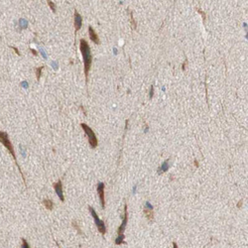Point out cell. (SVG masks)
<instances>
[{
  "label": "cell",
  "mask_w": 248,
  "mask_h": 248,
  "mask_svg": "<svg viewBox=\"0 0 248 248\" xmlns=\"http://www.w3.org/2000/svg\"><path fill=\"white\" fill-rule=\"evenodd\" d=\"M79 50L80 53L84 58V75H86V86H88V73L90 70L91 63H92V55L90 52V47L88 42L84 39H82L79 41Z\"/></svg>",
  "instance_id": "cell-1"
},
{
  "label": "cell",
  "mask_w": 248,
  "mask_h": 248,
  "mask_svg": "<svg viewBox=\"0 0 248 248\" xmlns=\"http://www.w3.org/2000/svg\"><path fill=\"white\" fill-rule=\"evenodd\" d=\"M0 143H1L2 145H4V147H5L6 149L8 150L9 153L11 154V156L13 157V159H14L15 163H16V166L18 168V171H19L20 175H21L22 177V180H23L24 182V185L27 187L26 185V180H25V177H24V174L22 173V170H21V167L19 166V164L17 163V157H16V154H15V151H14V147H13L12 143H11L10 139H9V136L8 134L6 132H4V131H0Z\"/></svg>",
  "instance_id": "cell-2"
},
{
  "label": "cell",
  "mask_w": 248,
  "mask_h": 248,
  "mask_svg": "<svg viewBox=\"0 0 248 248\" xmlns=\"http://www.w3.org/2000/svg\"><path fill=\"white\" fill-rule=\"evenodd\" d=\"M127 222H128V211H127V205L125 204L124 205L123 219H122L121 224H120V226L118 227V229H117V237H116V239H115L116 245H120V244H122V243H125L124 231H125V228H126Z\"/></svg>",
  "instance_id": "cell-3"
},
{
  "label": "cell",
  "mask_w": 248,
  "mask_h": 248,
  "mask_svg": "<svg viewBox=\"0 0 248 248\" xmlns=\"http://www.w3.org/2000/svg\"><path fill=\"white\" fill-rule=\"evenodd\" d=\"M80 126L84 129V133L86 134V137H88V141L90 145L91 148H96L97 147V138L95 136L94 132L92 131V129L86 123H80Z\"/></svg>",
  "instance_id": "cell-4"
},
{
  "label": "cell",
  "mask_w": 248,
  "mask_h": 248,
  "mask_svg": "<svg viewBox=\"0 0 248 248\" xmlns=\"http://www.w3.org/2000/svg\"><path fill=\"white\" fill-rule=\"evenodd\" d=\"M88 209H89V213H90L91 216L93 217V220H94L95 225H96L98 231H99L102 235H104V234L106 233V227H105V224H104V222L101 219H99L96 211H95V209H93L92 207H88Z\"/></svg>",
  "instance_id": "cell-5"
},
{
  "label": "cell",
  "mask_w": 248,
  "mask_h": 248,
  "mask_svg": "<svg viewBox=\"0 0 248 248\" xmlns=\"http://www.w3.org/2000/svg\"><path fill=\"white\" fill-rule=\"evenodd\" d=\"M104 188H105V185H104L103 183H98V184H97L96 191H97L98 196H99L100 205H101L102 209H105V196H104Z\"/></svg>",
  "instance_id": "cell-6"
},
{
  "label": "cell",
  "mask_w": 248,
  "mask_h": 248,
  "mask_svg": "<svg viewBox=\"0 0 248 248\" xmlns=\"http://www.w3.org/2000/svg\"><path fill=\"white\" fill-rule=\"evenodd\" d=\"M143 213H144L146 218L148 219V222H153L154 220V211H153V205H152L149 202H146L145 204V207L143 209Z\"/></svg>",
  "instance_id": "cell-7"
},
{
  "label": "cell",
  "mask_w": 248,
  "mask_h": 248,
  "mask_svg": "<svg viewBox=\"0 0 248 248\" xmlns=\"http://www.w3.org/2000/svg\"><path fill=\"white\" fill-rule=\"evenodd\" d=\"M53 187H54V190H55L56 194H57V196H59L60 200L64 202H65V196H64V193H63V184H62V181L59 180L57 183H55V184L53 185Z\"/></svg>",
  "instance_id": "cell-8"
},
{
  "label": "cell",
  "mask_w": 248,
  "mask_h": 248,
  "mask_svg": "<svg viewBox=\"0 0 248 248\" xmlns=\"http://www.w3.org/2000/svg\"><path fill=\"white\" fill-rule=\"evenodd\" d=\"M82 15H80L77 10H75V34H77V31L82 28Z\"/></svg>",
  "instance_id": "cell-9"
},
{
  "label": "cell",
  "mask_w": 248,
  "mask_h": 248,
  "mask_svg": "<svg viewBox=\"0 0 248 248\" xmlns=\"http://www.w3.org/2000/svg\"><path fill=\"white\" fill-rule=\"evenodd\" d=\"M88 35H89V38H90V40L93 42V43L96 44V45H99V44H100L99 38H98L96 32H95V31L93 30V28H92L91 26L88 27Z\"/></svg>",
  "instance_id": "cell-10"
},
{
  "label": "cell",
  "mask_w": 248,
  "mask_h": 248,
  "mask_svg": "<svg viewBox=\"0 0 248 248\" xmlns=\"http://www.w3.org/2000/svg\"><path fill=\"white\" fill-rule=\"evenodd\" d=\"M169 161H170V160H166V161H165V162L162 164V166H161L160 168H159V170H158V174H159V175H162L163 173H165V172L168 171V169H169V167H170Z\"/></svg>",
  "instance_id": "cell-11"
},
{
  "label": "cell",
  "mask_w": 248,
  "mask_h": 248,
  "mask_svg": "<svg viewBox=\"0 0 248 248\" xmlns=\"http://www.w3.org/2000/svg\"><path fill=\"white\" fill-rule=\"evenodd\" d=\"M43 205H44V207H46L47 209H49V211H52L53 207H54L53 200H49V198H45V200H43Z\"/></svg>",
  "instance_id": "cell-12"
},
{
  "label": "cell",
  "mask_w": 248,
  "mask_h": 248,
  "mask_svg": "<svg viewBox=\"0 0 248 248\" xmlns=\"http://www.w3.org/2000/svg\"><path fill=\"white\" fill-rule=\"evenodd\" d=\"M44 69V66H41L39 68H36L35 69V73H36V79L37 80H40V77H41V75H42V71Z\"/></svg>",
  "instance_id": "cell-13"
},
{
  "label": "cell",
  "mask_w": 248,
  "mask_h": 248,
  "mask_svg": "<svg viewBox=\"0 0 248 248\" xmlns=\"http://www.w3.org/2000/svg\"><path fill=\"white\" fill-rule=\"evenodd\" d=\"M22 245H21V248H30V245H29V243L27 242V240L25 239V238H22Z\"/></svg>",
  "instance_id": "cell-14"
},
{
  "label": "cell",
  "mask_w": 248,
  "mask_h": 248,
  "mask_svg": "<svg viewBox=\"0 0 248 248\" xmlns=\"http://www.w3.org/2000/svg\"><path fill=\"white\" fill-rule=\"evenodd\" d=\"M48 2V5L50 6V8H51V10L53 11L54 13L56 12V5H55V3H54L53 1H47Z\"/></svg>",
  "instance_id": "cell-15"
},
{
  "label": "cell",
  "mask_w": 248,
  "mask_h": 248,
  "mask_svg": "<svg viewBox=\"0 0 248 248\" xmlns=\"http://www.w3.org/2000/svg\"><path fill=\"white\" fill-rule=\"evenodd\" d=\"M131 24H132V29H136V22L134 21V18L132 16V13H131Z\"/></svg>",
  "instance_id": "cell-16"
},
{
  "label": "cell",
  "mask_w": 248,
  "mask_h": 248,
  "mask_svg": "<svg viewBox=\"0 0 248 248\" xmlns=\"http://www.w3.org/2000/svg\"><path fill=\"white\" fill-rule=\"evenodd\" d=\"M11 48H12L13 50H14V52L16 53L18 56H21V54H20V52H19V51H18V49L16 48V47H13V46H11Z\"/></svg>",
  "instance_id": "cell-17"
},
{
  "label": "cell",
  "mask_w": 248,
  "mask_h": 248,
  "mask_svg": "<svg viewBox=\"0 0 248 248\" xmlns=\"http://www.w3.org/2000/svg\"><path fill=\"white\" fill-rule=\"evenodd\" d=\"M198 12L200 13V14L202 15V19H204V22H205V12H202V11L200 10V9H198Z\"/></svg>",
  "instance_id": "cell-18"
},
{
  "label": "cell",
  "mask_w": 248,
  "mask_h": 248,
  "mask_svg": "<svg viewBox=\"0 0 248 248\" xmlns=\"http://www.w3.org/2000/svg\"><path fill=\"white\" fill-rule=\"evenodd\" d=\"M30 52L32 53L33 55L35 56V57H36V56H38V52H37V51L35 50V49H30Z\"/></svg>",
  "instance_id": "cell-19"
},
{
  "label": "cell",
  "mask_w": 248,
  "mask_h": 248,
  "mask_svg": "<svg viewBox=\"0 0 248 248\" xmlns=\"http://www.w3.org/2000/svg\"><path fill=\"white\" fill-rule=\"evenodd\" d=\"M150 89H151V90H150V98H152V97H153V93H154V86H152Z\"/></svg>",
  "instance_id": "cell-20"
},
{
  "label": "cell",
  "mask_w": 248,
  "mask_h": 248,
  "mask_svg": "<svg viewBox=\"0 0 248 248\" xmlns=\"http://www.w3.org/2000/svg\"><path fill=\"white\" fill-rule=\"evenodd\" d=\"M187 64H188V60H186V61H185V63H184V65H183V67H182V69H183V70H185V69H186V66H187Z\"/></svg>",
  "instance_id": "cell-21"
},
{
  "label": "cell",
  "mask_w": 248,
  "mask_h": 248,
  "mask_svg": "<svg viewBox=\"0 0 248 248\" xmlns=\"http://www.w3.org/2000/svg\"><path fill=\"white\" fill-rule=\"evenodd\" d=\"M173 248H179L178 244H177V243L175 242V241H174V242H173Z\"/></svg>",
  "instance_id": "cell-22"
},
{
  "label": "cell",
  "mask_w": 248,
  "mask_h": 248,
  "mask_svg": "<svg viewBox=\"0 0 248 248\" xmlns=\"http://www.w3.org/2000/svg\"><path fill=\"white\" fill-rule=\"evenodd\" d=\"M194 163H195V167H196V168H198V161L195 160V161H194Z\"/></svg>",
  "instance_id": "cell-23"
},
{
  "label": "cell",
  "mask_w": 248,
  "mask_h": 248,
  "mask_svg": "<svg viewBox=\"0 0 248 248\" xmlns=\"http://www.w3.org/2000/svg\"><path fill=\"white\" fill-rule=\"evenodd\" d=\"M241 205H242V200H240L239 205H237V207H241Z\"/></svg>",
  "instance_id": "cell-24"
}]
</instances>
